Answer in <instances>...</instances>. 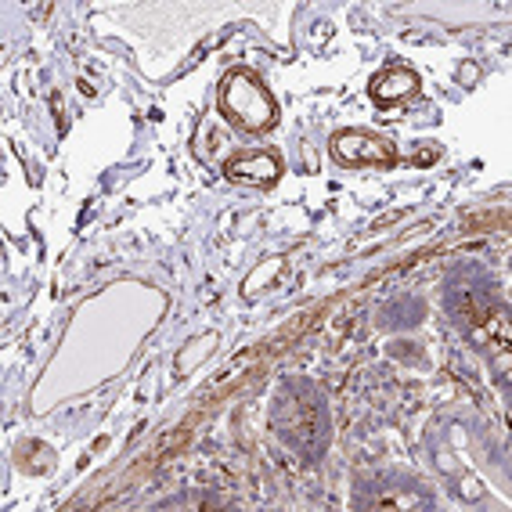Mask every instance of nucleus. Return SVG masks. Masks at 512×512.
Wrapping results in <instances>:
<instances>
[{
	"label": "nucleus",
	"instance_id": "obj_1",
	"mask_svg": "<svg viewBox=\"0 0 512 512\" xmlns=\"http://www.w3.org/2000/svg\"><path fill=\"white\" fill-rule=\"evenodd\" d=\"M220 112L249 134H264L278 123V105L260 76L249 69H235L220 83Z\"/></svg>",
	"mask_w": 512,
	"mask_h": 512
},
{
	"label": "nucleus",
	"instance_id": "obj_2",
	"mask_svg": "<svg viewBox=\"0 0 512 512\" xmlns=\"http://www.w3.org/2000/svg\"><path fill=\"white\" fill-rule=\"evenodd\" d=\"M332 159L343 166H354V170H365V166H394L397 152L383 134H372V130H339L336 138H332Z\"/></svg>",
	"mask_w": 512,
	"mask_h": 512
},
{
	"label": "nucleus",
	"instance_id": "obj_3",
	"mask_svg": "<svg viewBox=\"0 0 512 512\" xmlns=\"http://www.w3.org/2000/svg\"><path fill=\"white\" fill-rule=\"evenodd\" d=\"M224 174L231 181H246V184H275L282 166L271 152H238L235 159L224 163Z\"/></svg>",
	"mask_w": 512,
	"mask_h": 512
},
{
	"label": "nucleus",
	"instance_id": "obj_4",
	"mask_svg": "<svg viewBox=\"0 0 512 512\" xmlns=\"http://www.w3.org/2000/svg\"><path fill=\"white\" fill-rule=\"evenodd\" d=\"M419 91V76L412 73V69H386V73H379L372 80V98L375 105H383V109H390V105H397V101L412 98V94Z\"/></svg>",
	"mask_w": 512,
	"mask_h": 512
}]
</instances>
